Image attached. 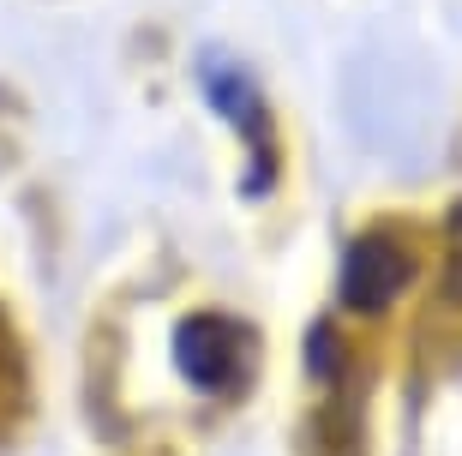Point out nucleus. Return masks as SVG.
I'll use <instances>...</instances> for the list:
<instances>
[{
  "instance_id": "obj_1",
  "label": "nucleus",
  "mask_w": 462,
  "mask_h": 456,
  "mask_svg": "<svg viewBox=\"0 0 462 456\" xmlns=\"http://www.w3.org/2000/svg\"><path fill=\"white\" fill-rule=\"evenodd\" d=\"M253 360H258V337L246 324L223 319V312H192L174 330V367L199 390H240L253 378Z\"/></svg>"
},
{
  "instance_id": "obj_2",
  "label": "nucleus",
  "mask_w": 462,
  "mask_h": 456,
  "mask_svg": "<svg viewBox=\"0 0 462 456\" xmlns=\"http://www.w3.org/2000/svg\"><path fill=\"white\" fill-rule=\"evenodd\" d=\"M409 276H414V247L391 228H373L343 258V301L360 306V312H384L409 288Z\"/></svg>"
},
{
  "instance_id": "obj_3",
  "label": "nucleus",
  "mask_w": 462,
  "mask_h": 456,
  "mask_svg": "<svg viewBox=\"0 0 462 456\" xmlns=\"http://www.w3.org/2000/svg\"><path fill=\"white\" fill-rule=\"evenodd\" d=\"M31 421V355L18 342L6 306H0V444Z\"/></svg>"
}]
</instances>
